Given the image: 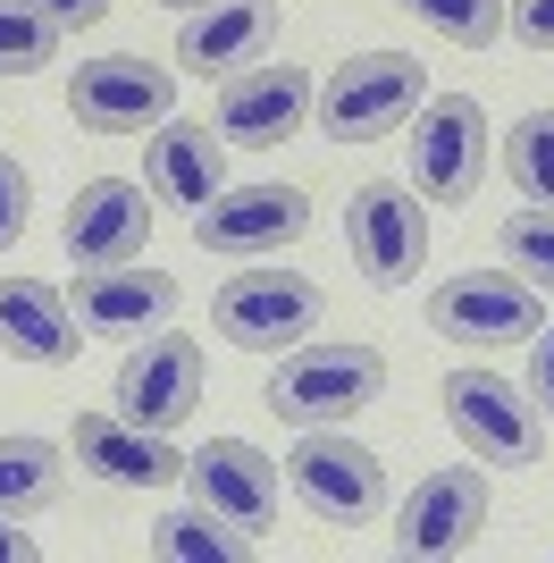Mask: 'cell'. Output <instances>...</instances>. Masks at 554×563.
<instances>
[{
  "label": "cell",
  "instance_id": "obj_8",
  "mask_svg": "<svg viewBox=\"0 0 554 563\" xmlns=\"http://www.w3.org/2000/svg\"><path fill=\"white\" fill-rule=\"evenodd\" d=\"M177 110V76L143 51H110V59H85L68 85V118L92 135H143Z\"/></svg>",
  "mask_w": 554,
  "mask_h": 563
},
{
  "label": "cell",
  "instance_id": "obj_13",
  "mask_svg": "<svg viewBox=\"0 0 554 563\" xmlns=\"http://www.w3.org/2000/svg\"><path fill=\"white\" fill-rule=\"evenodd\" d=\"M68 454L92 471V479H110V488H177V479H185L177 438L126 421V412H76Z\"/></svg>",
  "mask_w": 554,
  "mask_h": 563
},
{
  "label": "cell",
  "instance_id": "obj_20",
  "mask_svg": "<svg viewBox=\"0 0 554 563\" xmlns=\"http://www.w3.org/2000/svg\"><path fill=\"white\" fill-rule=\"evenodd\" d=\"M76 311L59 286L43 278H0V353L9 362H34V371H59V362H76Z\"/></svg>",
  "mask_w": 554,
  "mask_h": 563
},
{
  "label": "cell",
  "instance_id": "obj_12",
  "mask_svg": "<svg viewBox=\"0 0 554 563\" xmlns=\"http://www.w3.org/2000/svg\"><path fill=\"white\" fill-rule=\"evenodd\" d=\"M118 412L126 421H143V429H177V421H193V404H202V345L193 336H177V329H152L126 362H118Z\"/></svg>",
  "mask_w": 554,
  "mask_h": 563
},
{
  "label": "cell",
  "instance_id": "obj_5",
  "mask_svg": "<svg viewBox=\"0 0 554 563\" xmlns=\"http://www.w3.org/2000/svg\"><path fill=\"white\" fill-rule=\"evenodd\" d=\"M210 320H219V336L235 353H286L320 329V286L302 278V269H235L219 286Z\"/></svg>",
  "mask_w": 554,
  "mask_h": 563
},
{
  "label": "cell",
  "instance_id": "obj_9",
  "mask_svg": "<svg viewBox=\"0 0 554 563\" xmlns=\"http://www.w3.org/2000/svg\"><path fill=\"white\" fill-rule=\"evenodd\" d=\"M345 235H353V261H362L369 286H412L420 261H429V219H420V194L403 177H369L353 186V211H345Z\"/></svg>",
  "mask_w": 554,
  "mask_h": 563
},
{
  "label": "cell",
  "instance_id": "obj_16",
  "mask_svg": "<svg viewBox=\"0 0 554 563\" xmlns=\"http://www.w3.org/2000/svg\"><path fill=\"white\" fill-rule=\"evenodd\" d=\"M76 320H85V336H152V329L177 320V278L143 269V261L85 269L76 278Z\"/></svg>",
  "mask_w": 554,
  "mask_h": 563
},
{
  "label": "cell",
  "instance_id": "obj_23",
  "mask_svg": "<svg viewBox=\"0 0 554 563\" xmlns=\"http://www.w3.org/2000/svg\"><path fill=\"white\" fill-rule=\"evenodd\" d=\"M412 25H429L437 43L454 51H487V43H505V0H395Z\"/></svg>",
  "mask_w": 554,
  "mask_h": 563
},
{
  "label": "cell",
  "instance_id": "obj_28",
  "mask_svg": "<svg viewBox=\"0 0 554 563\" xmlns=\"http://www.w3.org/2000/svg\"><path fill=\"white\" fill-rule=\"evenodd\" d=\"M505 34L530 51H554V0H505Z\"/></svg>",
  "mask_w": 554,
  "mask_h": 563
},
{
  "label": "cell",
  "instance_id": "obj_22",
  "mask_svg": "<svg viewBox=\"0 0 554 563\" xmlns=\"http://www.w3.org/2000/svg\"><path fill=\"white\" fill-rule=\"evenodd\" d=\"M68 488V463L51 438H0V514H43L51 496Z\"/></svg>",
  "mask_w": 554,
  "mask_h": 563
},
{
  "label": "cell",
  "instance_id": "obj_1",
  "mask_svg": "<svg viewBox=\"0 0 554 563\" xmlns=\"http://www.w3.org/2000/svg\"><path fill=\"white\" fill-rule=\"evenodd\" d=\"M378 396H387V353L378 345H286V362L261 387V404L295 429H345Z\"/></svg>",
  "mask_w": 554,
  "mask_h": 563
},
{
  "label": "cell",
  "instance_id": "obj_11",
  "mask_svg": "<svg viewBox=\"0 0 554 563\" xmlns=\"http://www.w3.org/2000/svg\"><path fill=\"white\" fill-rule=\"evenodd\" d=\"M479 530H487V471L479 463H445L403 496V514H395V555H470Z\"/></svg>",
  "mask_w": 554,
  "mask_h": 563
},
{
  "label": "cell",
  "instance_id": "obj_27",
  "mask_svg": "<svg viewBox=\"0 0 554 563\" xmlns=\"http://www.w3.org/2000/svg\"><path fill=\"white\" fill-rule=\"evenodd\" d=\"M25 211H34V186H25V168L0 152V253L25 235Z\"/></svg>",
  "mask_w": 554,
  "mask_h": 563
},
{
  "label": "cell",
  "instance_id": "obj_31",
  "mask_svg": "<svg viewBox=\"0 0 554 563\" xmlns=\"http://www.w3.org/2000/svg\"><path fill=\"white\" fill-rule=\"evenodd\" d=\"M0 563H34V530H18V514H0Z\"/></svg>",
  "mask_w": 554,
  "mask_h": 563
},
{
  "label": "cell",
  "instance_id": "obj_15",
  "mask_svg": "<svg viewBox=\"0 0 554 563\" xmlns=\"http://www.w3.org/2000/svg\"><path fill=\"white\" fill-rule=\"evenodd\" d=\"M311 118V76L295 59H261V68H235L228 93H219V135L244 143V152H269Z\"/></svg>",
  "mask_w": 554,
  "mask_h": 563
},
{
  "label": "cell",
  "instance_id": "obj_29",
  "mask_svg": "<svg viewBox=\"0 0 554 563\" xmlns=\"http://www.w3.org/2000/svg\"><path fill=\"white\" fill-rule=\"evenodd\" d=\"M530 396H538V412L554 421V320L530 336Z\"/></svg>",
  "mask_w": 554,
  "mask_h": 563
},
{
  "label": "cell",
  "instance_id": "obj_2",
  "mask_svg": "<svg viewBox=\"0 0 554 563\" xmlns=\"http://www.w3.org/2000/svg\"><path fill=\"white\" fill-rule=\"evenodd\" d=\"M429 101V68L412 51H353L320 85V135L328 143H378Z\"/></svg>",
  "mask_w": 554,
  "mask_h": 563
},
{
  "label": "cell",
  "instance_id": "obj_10",
  "mask_svg": "<svg viewBox=\"0 0 554 563\" xmlns=\"http://www.w3.org/2000/svg\"><path fill=\"white\" fill-rule=\"evenodd\" d=\"M295 235H311V194L302 186H228L193 211V244L219 261H261Z\"/></svg>",
  "mask_w": 554,
  "mask_h": 563
},
{
  "label": "cell",
  "instance_id": "obj_3",
  "mask_svg": "<svg viewBox=\"0 0 554 563\" xmlns=\"http://www.w3.org/2000/svg\"><path fill=\"white\" fill-rule=\"evenodd\" d=\"M437 396H445V421H454V438L479 454V463L530 471L538 454H546V412H538L530 387H512V378H496V371H454Z\"/></svg>",
  "mask_w": 554,
  "mask_h": 563
},
{
  "label": "cell",
  "instance_id": "obj_7",
  "mask_svg": "<svg viewBox=\"0 0 554 563\" xmlns=\"http://www.w3.org/2000/svg\"><path fill=\"white\" fill-rule=\"evenodd\" d=\"M286 479L320 521H378L387 514V463L369 446H353L345 429H302V446L286 454Z\"/></svg>",
  "mask_w": 554,
  "mask_h": 563
},
{
  "label": "cell",
  "instance_id": "obj_24",
  "mask_svg": "<svg viewBox=\"0 0 554 563\" xmlns=\"http://www.w3.org/2000/svg\"><path fill=\"white\" fill-rule=\"evenodd\" d=\"M59 34L68 25L43 18L34 0H0V76H43L59 59Z\"/></svg>",
  "mask_w": 554,
  "mask_h": 563
},
{
  "label": "cell",
  "instance_id": "obj_30",
  "mask_svg": "<svg viewBox=\"0 0 554 563\" xmlns=\"http://www.w3.org/2000/svg\"><path fill=\"white\" fill-rule=\"evenodd\" d=\"M34 9H43V18H59L68 34H76V25H101V18H110V0H34Z\"/></svg>",
  "mask_w": 554,
  "mask_h": 563
},
{
  "label": "cell",
  "instance_id": "obj_25",
  "mask_svg": "<svg viewBox=\"0 0 554 563\" xmlns=\"http://www.w3.org/2000/svg\"><path fill=\"white\" fill-rule=\"evenodd\" d=\"M505 177L530 194V202H554V110H530L505 135Z\"/></svg>",
  "mask_w": 554,
  "mask_h": 563
},
{
  "label": "cell",
  "instance_id": "obj_21",
  "mask_svg": "<svg viewBox=\"0 0 554 563\" xmlns=\"http://www.w3.org/2000/svg\"><path fill=\"white\" fill-rule=\"evenodd\" d=\"M152 547L168 563H244L253 555V530H235L228 514H210V505H177V514L152 521Z\"/></svg>",
  "mask_w": 554,
  "mask_h": 563
},
{
  "label": "cell",
  "instance_id": "obj_19",
  "mask_svg": "<svg viewBox=\"0 0 554 563\" xmlns=\"http://www.w3.org/2000/svg\"><path fill=\"white\" fill-rule=\"evenodd\" d=\"M269 43H277V0H210V9H185L177 59L193 76H235Z\"/></svg>",
  "mask_w": 554,
  "mask_h": 563
},
{
  "label": "cell",
  "instance_id": "obj_32",
  "mask_svg": "<svg viewBox=\"0 0 554 563\" xmlns=\"http://www.w3.org/2000/svg\"><path fill=\"white\" fill-rule=\"evenodd\" d=\"M160 9H210V0H160Z\"/></svg>",
  "mask_w": 554,
  "mask_h": 563
},
{
  "label": "cell",
  "instance_id": "obj_4",
  "mask_svg": "<svg viewBox=\"0 0 554 563\" xmlns=\"http://www.w3.org/2000/svg\"><path fill=\"white\" fill-rule=\"evenodd\" d=\"M487 177V118L470 93H429L412 110V194L462 211Z\"/></svg>",
  "mask_w": 554,
  "mask_h": 563
},
{
  "label": "cell",
  "instance_id": "obj_18",
  "mask_svg": "<svg viewBox=\"0 0 554 563\" xmlns=\"http://www.w3.org/2000/svg\"><path fill=\"white\" fill-rule=\"evenodd\" d=\"M152 194L177 211H202L210 194H228V135L210 118H160L152 126V161H143Z\"/></svg>",
  "mask_w": 554,
  "mask_h": 563
},
{
  "label": "cell",
  "instance_id": "obj_14",
  "mask_svg": "<svg viewBox=\"0 0 554 563\" xmlns=\"http://www.w3.org/2000/svg\"><path fill=\"white\" fill-rule=\"evenodd\" d=\"M185 488H193V505L228 514L235 530H253V539L277 521V463L253 438H210L202 454H185Z\"/></svg>",
  "mask_w": 554,
  "mask_h": 563
},
{
  "label": "cell",
  "instance_id": "obj_26",
  "mask_svg": "<svg viewBox=\"0 0 554 563\" xmlns=\"http://www.w3.org/2000/svg\"><path fill=\"white\" fill-rule=\"evenodd\" d=\"M496 253L521 261V278L554 295V202H530V211H512L505 228H496Z\"/></svg>",
  "mask_w": 554,
  "mask_h": 563
},
{
  "label": "cell",
  "instance_id": "obj_6",
  "mask_svg": "<svg viewBox=\"0 0 554 563\" xmlns=\"http://www.w3.org/2000/svg\"><path fill=\"white\" fill-rule=\"evenodd\" d=\"M429 329L454 336V345H530L546 329V303L512 269H462L429 295Z\"/></svg>",
  "mask_w": 554,
  "mask_h": 563
},
{
  "label": "cell",
  "instance_id": "obj_17",
  "mask_svg": "<svg viewBox=\"0 0 554 563\" xmlns=\"http://www.w3.org/2000/svg\"><path fill=\"white\" fill-rule=\"evenodd\" d=\"M152 244V202L135 177H92L68 202V261L76 269H110V261H143Z\"/></svg>",
  "mask_w": 554,
  "mask_h": 563
}]
</instances>
